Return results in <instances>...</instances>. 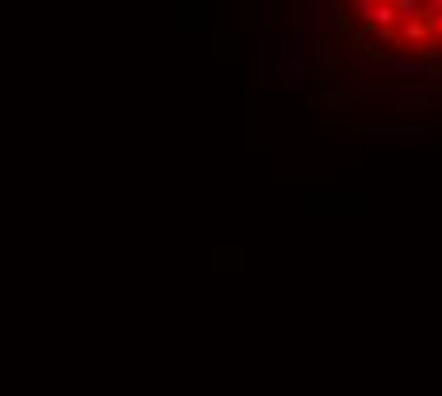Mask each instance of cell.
<instances>
[{
  "mask_svg": "<svg viewBox=\"0 0 442 396\" xmlns=\"http://www.w3.org/2000/svg\"><path fill=\"white\" fill-rule=\"evenodd\" d=\"M279 76H282V84H290L294 92H302L305 80H309V58H305V42L302 35H294L286 38V58L279 61Z\"/></svg>",
  "mask_w": 442,
  "mask_h": 396,
  "instance_id": "obj_1",
  "label": "cell"
},
{
  "mask_svg": "<svg viewBox=\"0 0 442 396\" xmlns=\"http://www.w3.org/2000/svg\"><path fill=\"white\" fill-rule=\"evenodd\" d=\"M389 73H393V76H416V80H427V76H442V65H438V61H427V58H412V53H404V58H393Z\"/></svg>",
  "mask_w": 442,
  "mask_h": 396,
  "instance_id": "obj_2",
  "label": "cell"
},
{
  "mask_svg": "<svg viewBox=\"0 0 442 396\" xmlns=\"http://www.w3.org/2000/svg\"><path fill=\"white\" fill-rule=\"evenodd\" d=\"M366 24L374 31H396V24H401V16H396V8L385 0V4H374L370 8V16H366Z\"/></svg>",
  "mask_w": 442,
  "mask_h": 396,
  "instance_id": "obj_3",
  "label": "cell"
},
{
  "mask_svg": "<svg viewBox=\"0 0 442 396\" xmlns=\"http://www.w3.org/2000/svg\"><path fill=\"white\" fill-rule=\"evenodd\" d=\"M347 16L336 4H317V31H347Z\"/></svg>",
  "mask_w": 442,
  "mask_h": 396,
  "instance_id": "obj_4",
  "label": "cell"
},
{
  "mask_svg": "<svg viewBox=\"0 0 442 396\" xmlns=\"http://www.w3.org/2000/svg\"><path fill=\"white\" fill-rule=\"evenodd\" d=\"M401 35H404L408 42H423V38H431V24H423V19H404V24H401Z\"/></svg>",
  "mask_w": 442,
  "mask_h": 396,
  "instance_id": "obj_5",
  "label": "cell"
},
{
  "mask_svg": "<svg viewBox=\"0 0 442 396\" xmlns=\"http://www.w3.org/2000/svg\"><path fill=\"white\" fill-rule=\"evenodd\" d=\"M389 4L396 8L401 24H404V19H419V12H423V0H389Z\"/></svg>",
  "mask_w": 442,
  "mask_h": 396,
  "instance_id": "obj_6",
  "label": "cell"
},
{
  "mask_svg": "<svg viewBox=\"0 0 442 396\" xmlns=\"http://www.w3.org/2000/svg\"><path fill=\"white\" fill-rule=\"evenodd\" d=\"M438 16H442V0H423V12H419V19H423V24H435Z\"/></svg>",
  "mask_w": 442,
  "mask_h": 396,
  "instance_id": "obj_7",
  "label": "cell"
},
{
  "mask_svg": "<svg viewBox=\"0 0 442 396\" xmlns=\"http://www.w3.org/2000/svg\"><path fill=\"white\" fill-rule=\"evenodd\" d=\"M217 46H221V50H217L221 58H237V53H240V50H237V38H233V35H217Z\"/></svg>",
  "mask_w": 442,
  "mask_h": 396,
  "instance_id": "obj_8",
  "label": "cell"
},
{
  "mask_svg": "<svg viewBox=\"0 0 442 396\" xmlns=\"http://www.w3.org/2000/svg\"><path fill=\"white\" fill-rule=\"evenodd\" d=\"M187 24L202 27V0H187Z\"/></svg>",
  "mask_w": 442,
  "mask_h": 396,
  "instance_id": "obj_9",
  "label": "cell"
},
{
  "mask_svg": "<svg viewBox=\"0 0 442 396\" xmlns=\"http://www.w3.org/2000/svg\"><path fill=\"white\" fill-rule=\"evenodd\" d=\"M370 8H374V4H362V0H355V16H359V19H366Z\"/></svg>",
  "mask_w": 442,
  "mask_h": 396,
  "instance_id": "obj_10",
  "label": "cell"
},
{
  "mask_svg": "<svg viewBox=\"0 0 442 396\" xmlns=\"http://www.w3.org/2000/svg\"><path fill=\"white\" fill-rule=\"evenodd\" d=\"M431 35H438V38H442V16L435 19V24H431Z\"/></svg>",
  "mask_w": 442,
  "mask_h": 396,
  "instance_id": "obj_11",
  "label": "cell"
},
{
  "mask_svg": "<svg viewBox=\"0 0 442 396\" xmlns=\"http://www.w3.org/2000/svg\"><path fill=\"white\" fill-rule=\"evenodd\" d=\"M362 4H370V0H362Z\"/></svg>",
  "mask_w": 442,
  "mask_h": 396,
  "instance_id": "obj_12",
  "label": "cell"
}]
</instances>
